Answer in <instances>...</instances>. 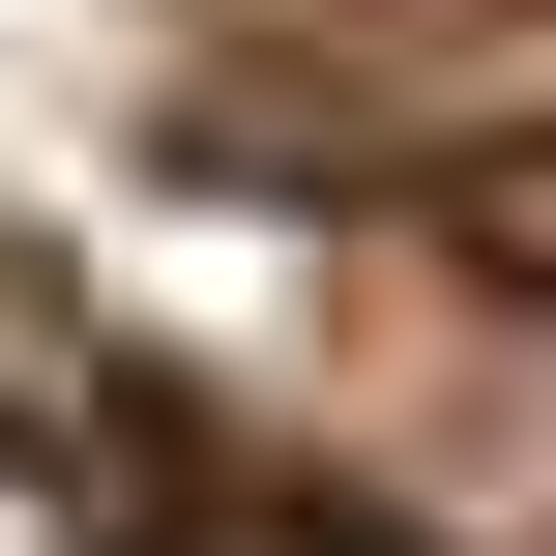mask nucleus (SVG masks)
I'll return each instance as SVG.
<instances>
[{
  "label": "nucleus",
  "instance_id": "f257e3e1",
  "mask_svg": "<svg viewBox=\"0 0 556 556\" xmlns=\"http://www.w3.org/2000/svg\"><path fill=\"white\" fill-rule=\"evenodd\" d=\"M0 556H117V528H88V469H59L29 410H0Z\"/></svg>",
  "mask_w": 556,
  "mask_h": 556
},
{
  "label": "nucleus",
  "instance_id": "f03ea898",
  "mask_svg": "<svg viewBox=\"0 0 556 556\" xmlns=\"http://www.w3.org/2000/svg\"><path fill=\"white\" fill-rule=\"evenodd\" d=\"M205 556H352V528H205Z\"/></svg>",
  "mask_w": 556,
  "mask_h": 556
}]
</instances>
